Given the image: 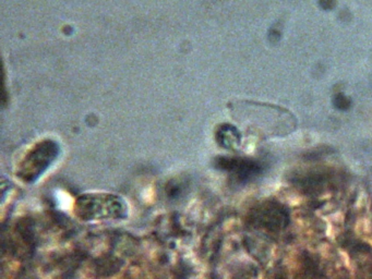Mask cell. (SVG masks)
<instances>
[{
    "label": "cell",
    "mask_w": 372,
    "mask_h": 279,
    "mask_svg": "<svg viewBox=\"0 0 372 279\" xmlns=\"http://www.w3.org/2000/svg\"><path fill=\"white\" fill-rule=\"evenodd\" d=\"M257 219L260 225L273 231L284 229L289 222L288 213L276 203H269L259 210Z\"/></svg>",
    "instance_id": "6da1fadb"
},
{
    "label": "cell",
    "mask_w": 372,
    "mask_h": 279,
    "mask_svg": "<svg viewBox=\"0 0 372 279\" xmlns=\"http://www.w3.org/2000/svg\"><path fill=\"white\" fill-rule=\"evenodd\" d=\"M221 166L224 169L236 173L240 180H249L261 171L258 163L247 160H224Z\"/></svg>",
    "instance_id": "7a4b0ae2"
}]
</instances>
